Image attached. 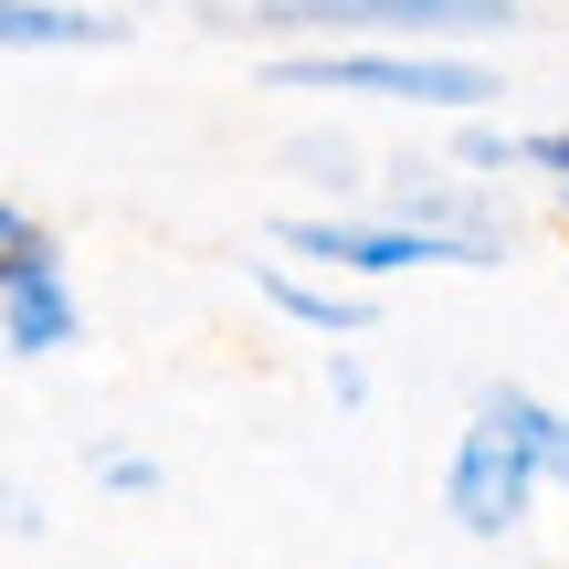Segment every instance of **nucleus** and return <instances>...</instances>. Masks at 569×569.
<instances>
[{"mask_svg":"<svg viewBox=\"0 0 569 569\" xmlns=\"http://www.w3.org/2000/svg\"><path fill=\"white\" fill-rule=\"evenodd\" d=\"M475 411H486V422H507L517 443H528L538 486H559V496H569V411H549L538 390H517V380H486V390H475Z\"/></svg>","mask_w":569,"mask_h":569,"instance_id":"1a4fd4ad","label":"nucleus"},{"mask_svg":"<svg viewBox=\"0 0 569 569\" xmlns=\"http://www.w3.org/2000/svg\"><path fill=\"white\" fill-rule=\"evenodd\" d=\"M359 569H380V559H359Z\"/></svg>","mask_w":569,"mask_h":569,"instance_id":"dca6fc26","label":"nucleus"},{"mask_svg":"<svg viewBox=\"0 0 569 569\" xmlns=\"http://www.w3.org/2000/svg\"><path fill=\"white\" fill-rule=\"evenodd\" d=\"M84 475H96L106 496H159V465H148L138 443H106V453H96V465H84Z\"/></svg>","mask_w":569,"mask_h":569,"instance_id":"f8f14e48","label":"nucleus"},{"mask_svg":"<svg viewBox=\"0 0 569 569\" xmlns=\"http://www.w3.org/2000/svg\"><path fill=\"white\" fill-rule=\"evenodd\" d=\"M284 159H296V169H327V190H348V169H359V148H348V138H296Z\"/></svg>","mask_w":569,"mask_h":569,"instance_id":"ddd939ff","label":"nucleus"},{"mask_svg":"<svg viewBox=\"0 0 569 569\" xmlns=\"http://www.w3.org/2000/svg\"><path fill=\"white\" fill-rule=\"evenodd\" d=\"M274 243L306 253V264H338L348 284H390V274H411V264H453L443 232L401 222V211H380V222H359V211H296Z\"/></svg>","mask_w":569,"mask_h":569,"instance_id":"39448f33","label":"nucleus"},{"mask_svg":"<svg viewBox=\"0 0 569 569\" xmlns=\"http://www.w3.org/2000/svg\"><path fill=\"white\" fill-rule=\"evenodd\" d=\"M517 169L549 180V201H559V222H569V127H528V138H517Z\"/></svg>","mask_w":569,"mask_h":569,"instance_id":"9d476101","label":"nucleus"},{"mask_svg":"<svg viewBox=\"0 0 569 569\" xmlns=\"http://www.w3.org/2000/svg\"><path fill=\"white\" fill-rule=\"evenodd\" d=\"M327 401H348V411H359V401H369V369H359V359H348V348H327Z\"/></svg>","mask_w":569,"mask_h":569,"instance_id":"4468645a","label":"nucleus"},{"mask_svg":"<svg viewBox=\"0 0 569 569\" xmlns=\"http://www.w3.org/2000/svg\"><path fill=\"white\" fill-rule=\"evenodd\" d=\"M0 528H11V538H32V528H42V517H32V496H21V486H0Z\"/></svg>","mask_w":569,"mask_h":569,"instance_id":"2eb2a0df","label":"nucleus"},{"mask_svg":"<svg viewBox=\"0 0 569 569\" xmlns=\"http://www.w3.org/2000/svg\"><path fill=\"white\" fill-rule=\"evenodd\" d=\"M528 507H538L528 443H517L507 422L475 411V422L453 432V465H443V517H453L465 538H517V528H528Z\"/></svg>","mask_w":569,"mask_h":569,"instance_id":"7ed1b4c3","label":"nucleus"},{"mask_svg":"<svg viewBox=\"0 0 569 569\" xmlns=\"http://www.w3.org/2000/svg\"><path fill=\"white\" fill-rule=\"evenodd\" d=\"M284 96H369V106H432V117H486L507 84L443 42H327V53L274 63Z\"/></svg>","mask_w":569,"mask_h":569,"instance_id":"f257e3e1","label":"nucleus"},{"mask_svg":"<svg viewBox=\"0 0 569 569\" xmlns=\"http://www.w3.org/2000/svg\"><path fill=\"white\" fill-rule=\"evenodd\" d=\"M274 42H486L517 32V0H253Z\"/></svg>","mask_w":569,"mask_h":569,"instance_id":"f03ea898","label":"nucleus"},{"mask_svg":"<svg viewBox=\"0 0 569 569\" xmlns=\"http://www.w3.org/2000/svg\"><path fill=\"white\" fill-rule=\"evenodd\" d=\"M21 264H53V243H42V222L21 201H0V284H11Z\"/></svg>","mask_w":569,"mask_h":569,"instance_id":"9b49d317","label":"nucleus"},{"mask_svg":"<svg viewBox=\"0 0 569 569\" xmlns=\"http://www.w3.org/2000/svg\"><path fill=\"white\" fill-rule=\"evenodd\" d=\"M253 296H264L274 317L317 327V338H359V327H369V296H359V284H317V274H296V264H253Z\"/></svg>","mask_w":569,"mask_h":569,"instance_id":"6e6552de","label":"nucleus"},{"mask_svg":"<svg viewBox=\"0 0 569 569\" xmlns=\"http://www.w3.org/2000/svg\"><path fill=\"white\" fill-rule=\"evenodd\" d=\"M127 21L84 0H0V53H106Z\"/></svg>","mask_w":569,"mask_h":569,"instance_id":"0eeeda50","label":"nucleus"},{"mask_svg":"<svg viewBox=\"0 0 569 569\" xmlns=\"http://www.w3.org/2000/svg\"><path fill=\"white\" fill-rule=\"evenodd\" d=\"M84 338V306L74 284H63V264H21L11 284H0V348L11 359H53V348Z\"/></svg>","mask_w":569,"mask_h":569,"instance_id":"423d86ee","label":"nucleus"},{"mask_svg":"<svg viewBox=\"0 0 569 569\" xmlns=\"http://www.w3.org/2000/svg\"><path fill=\"white\" fill-rule=\"evenodd\" d=\"M380 211H401V222H422V232H443L453 243V264L465 274H496L517 253V211L496 201L486 180H453V169H390V190H380Z\"/></svg>","mask_w":569,"mask_h":569,"instance_id":"20e7f679","label":"nucleus"}]
</instances>
